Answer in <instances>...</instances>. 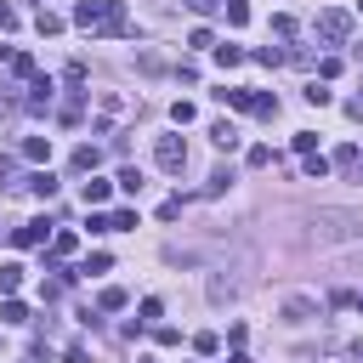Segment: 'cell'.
<instances>
[{"mask_svg": "<svg viewBox=\"0 0 363 363\" xmlns=\"http://www.w3.org/2000/svg\"><path fill=\"white\" fill-rule=\"evenodd\" d=\"M23 159H29V165H45V159H52V136H29V142H23Z\"/></svg>", "mask_w": 363, "mask_h": 363, "instance_id": "12", "label": "cell"}, {"mask_svg": "<svg viewBox=\"0 0 363 363\" xmlns=\"http://www.w3.org/2000/svg\"><path fill=\"white\" fill-rule=\"evenodd\" d=\"M45 239H52V221H23V227H12V244H23V250H34V244H45Z\"/></svg>", "mask_w": 363, "mask_h": 363, "instance_id": "6", "label": "cell"}, {"mask_svg": "<svg viewBox=\"0 0 363 363\" xmlns=\"http://www.w3.org/2000/svg\"><path fill=\"white\" fill-rule=\"evenodd\" d=\"M210 52H216V63H221V68H233V63H244V52H239V45H210Z\"/></svg>", "mask_w": 363, "mask_h": 363, "instance_id": "24", "label": "cell"}, {"mask_svg": "<svg viewBox=\"0 0 363 363\" xmlns=\"http://www.w3.org/2000/svg\"><path fill=\"white\" fill-rule=\"evenodd\" d=\"M125 227H136V210H114L108 216V233H125Z\"/></svg>", "mask_w": 363, "mask_h": 363, "instance_id": "28", "label": "cell"}, {"mask_svg": "<svg viewBox=\"0 0 363 363\" xmlns=\"http://www.w3.org/2000/svg\"><path fill=\"white\" fill-rule=\"evenodd\" d=\"M40 34H63V17L57 12H40Z\"/></svg>", "mask_w": 363, "mask_h": 363, "instance_id": "34", "label": "cell"}, {"mask_svg": "<svg viewBox=\"0 0 363 363\" xmlns=\"http://www.w3.org/2000/svg\"><path fill=\"white\" fill-rule=\"evenodd\" d=\"M63 363H91V357H85V346H68V357H63Z\"/></svg>", "mask_w": 363, "mask_h": 363, "instance_id": "38", "label": "cell"}, {"mask_svg": "<svg viewBox=\"0 0 363 363\" xmlns=\"http://www.w3.org/2000/svg\"><path fill=\"white\" fill-rule=\"evenodd\" d=\"M97 306H103V312H125V290H119V284H108V290L97 295Z\"/></svg>", "mask_w": 363, "mask_h": 363, "instance_id": "19", "label": "cell"}, {"mask_svg": "<svg viewBox=\"0 0 363 363\" xmlns=\"http://www.w3.org/2000/svg\"><path fill=\"white\" fill-rule=\"evenodd\" d=\"M250 114H261V119H279V97H267V91H255V103H250Z\"/></svg>", "mask_w": 363, "mask_h": 363, "instance_id": "21", "label": "cell"}, {"mask_svg": "<svg viewBox=\"0 0 363 363\" xmlns=\"http://www.w3.org/2000/svg\"><path fill=\"white\" fill-rule=\"evenodd\" d=\"M193 346H199V357H216V352H221V335H210V329H205Z\"/></svg>", "mask_w": 363, "mask_h": 363, "instance_id": "31", "label": "cell"}, {"mask_svg": "<svg viewBox=\"0 0 363 363\" xmlns=\"http://www.w3.org/2000/svg\"><path fill=\"white\" fill-rule=\"evenodd\" d=\"M17 284H23V267H17V261H12V267H0V290H6V295H12Z\"/></svg>", "mask_w": 363, "mask_h": 363, "instance_id": "25", "label": "cell"}, {"mask_svg": "<svg viewBox=\"0 0 363 363\" xmlns=\"http://www.w3.org/2000/svg\"><path fill=\"white\" fill-rule=\"evenodd\" d=\"M352 170H357V182H363V154H357V165H352Z\"/></svg>", "mask_w": 363, "mask_h": 363, "instance_id": "40", "label": "cell"}, {"mask_svg": "<svg viewBox=\"0 0 363 363\" xmlns=\"http://www.w3.org/2000/svg\"><path fill=\"white\" fill-rule=\"evenodd\" d=\"M114 188H125V193H142V188H148V176H142V170H136V165H125V170H119V182H114Z\"/></svg>", "mask_w": 363, "mask_h": 363, "instance_id": "16", "label": "cell"}, {"mask_svg": "<svg viewBox=\"0 0 363 363\" xmlns=\"http://www.w3.org/2000/svg\"><path fill=\"white\" fill-rule=\"evenodd\" d=\"M216 97H221L227 108H239V114H250V103H255V91H239V85H221Z\"/></svg>", "mask_w": 363, "mask_h": 363, "instance_id": "10", "label": "cell"}, {"mask_svg": "<svg viewBox=\"0 0 363 363\" xmlns=\"http://www.w3.org/2000/svg\"><path fill=\"white\" fill-rule=\"evenodd\" d=\"M119 114H125V97H119V91H97V125H91V131H108Z\"/></svg>", "mask_w": 363, "mask_h": 363, "instance_id": "5", "label": "cell"}, {"mask_svg": "<svg viewBox=\"0 0 363 363\" xmlns=\"http://www.w3.org/2000/svg\"><path fill=\"white\" fill-rule=\"evenodd\" d=\"M154 165L165 176H182V170H188V142H182V136H159V142H154Z\"/></svg>", "mask_w": 363, "mask_h": 363, "instance_id": "3", "label": "cell"}, {"mask_svg": "<svg viewBox=\"0 0 363 363\" xmlns=\"http://www.w3.org/2000/svg\"><path fill=\"white\" fill-rule=\"evenodd\" d=\"M52 91H57L52 80H40V74H34V85H29V108H34V114H40V108H52Z\"/></svg>", "mask_w": 363, "mask_h": 363, "instance_id": "11", "label": "cell"}, {"mask_svg": "<svg viewBox=\"0 0 363 363\" xmlns=\"http://www.w3.org/2000/svg\"><path fill=\"white\" fill-rule=\"evenodd\" d=\"M233 295H239V290L227 284V279H210V301H216V306H221V301H233Z\"/></svg>", "mask_w": 363, "mask_h": 363, "instance_id": "29", "label": "cell"}, {"mask_svg": "<svg viewBox=\"0 0 363 363\" xmlns=\"http://www.w3.org/2000/svg\"><path fill=\"white\" fill-rule=\"evenodd\" d=\"M329 176V159L324 154H306V182H324Z\"/></svg>", "mask_w": 363, "mask_h": 363, "instance_id": "23", "label": "cell"}, {"mask_svg": "<svg viewBox=\"0 0 363 363\" xmlns=\"http://www.w3.org/2000/svg\"><path fill=\"white\" fill-rule=\"evenodd\" d=\"M0 318H6V324H29V306H23V301H6V306H0Z\"/></svg>", "mask_w": 363, "mask_h": 363, "instance_id": "27", "label": "cell"}, {"mask_svg": "<svg viewBox=\"0 0 363 363\" xmlns=\"http://www.w3.org/2000/svg\"><path fill=\"white\" fill-rule=\"evenodd\" d=\"M74 29H85V34H131V23H125V0H80L74 6Z\"/></svg>", "mask_w": 363, "mask_h": 363, "instance_id": "1", "label": "cell"}, {"mask_svg": "<svg viewBox=\"0 0 363 363\" xmlns=\"http://www.w3.org/2000/svg\"><path fill=\"white\" fill-rule=\"evenodd\" d=\"M80 250V239L68 233V227H57V233H52V261H63V255H74Z\"/></svg>", "mask_w": 363, "mask_h": 363, "instance_id": "14", "label": "cell"}, {"mask_svg": "<svg viewBox=\"0 0 363 363\" xmlns=\"http://www.w3.org/2000/svg\"><path fill=\"white\" fill-rule=\"evenodd\" d=\"M227 363H250V357H244V352H233V357H227Z\"/></svg>", "mask_w": 363, "mask_h": 363, "instance_id": "39", "label": "cell"}, {"mask_svg": "<svg viewBox=\"0 0 363 363\" xmlns=\"http://www.w3.org/2000/svg\"><path fill=\"white\" fill-rule=\"evenodd\" d=\"M318 244H346V239H363V216L357 210H318Z\"/></svg>", "mask_w": 363, "mask_h": 363, "instance_id": "2", "label": "cell"}, {"mask_svg": "<svg viewBox=\"0 0 363 363\" xmlns=\"http://www.w3.org/2000/svg\"><path fill=\"white\" fill-rule=\"evenodd\" d=\"M12 74H17V80H34V57L17 52V57H12Z\"/></svg>", "mask_w": 363, "mask_h": 363, "instance_id": "30", "label": "cell"}, {"mask_svg": "<svg viewBox=\"0 0 363 363\" xmlns=\"http://www.w3.org/2000/svg\"><path fill=\"white\" fill-rule=\"evenodd\" d=\"M188 6H199V0H188Z\"/></svg>", "mask_w": 363, "mask_h": 363, "instance_id": "42", "label": "cell"}, {"mask_svg": "<svg viewBox=\"0 0 363 363\" xmlns=\"http://www.w3.org/2000/svg\"><path fill=\"white\" fill-rule=\"evenodd\" d=\"M318 34H324L329 45H346V34H352V17H346V12H318Z\"/></svg>", "mask_w": 363, "mask_h": 363, "instance_id": "4", "label": "cell"}, {"mask_svg": "<svg viewBox=\"0 0 363 363\" xmlns=\"http://www.w3.org/2000/svg\"><path fill=\"white\" fill-rule=\"evenodd\" d=\"M352 306H357V312H363V295H352Z\"/></svg>", "mask_w": 363, "mask_h": 363, "instance_id": "41", "label": "cell"}, {"mask_svg": "<svg viewBox=\"0 0 363 363\" xmlns=\"http://www.w3.org/2000/svg\"><path fill=\"white\" fill-rule=\"evenodd\" d=\"M221 12H227V23H233V29H244V23H250V6H244V0H227Z\"/></svg>", "mask_w": 363, "mask_h": 363, "instance_id": "22", "label": "cell"}, {"mask_svg": "<svg viewBox=\"0 0 363 363\" xmlns=\"http://www.w3.org/2000/svg\"><path fill=\"white\" fill-rule=\"evenodd\" d=\"M255 63H267V68H279V63H284V52H279V45H261V52H255Z\"/></svg>", "mask_w": 363, "mask_h": 363, "instance_id": "33", "label": "cell"}, {"mask_svg": "<svg viewBox=\"0 0 363 363\" xmlns=\"http://www.w3.org/2000/svg\"><path fill=\"white\" fill-rule=\"evenodd\" d=\"M29 193L52 199V193H57V176H52V170H34V176H29Z\"/></svg>", "mask_w": 363, "mask_h": 363, "instance_id": "15", "label": "cell"}, {"mask_svg": "<svg viewBox=\"0 0 363 363\" xmlns=\"http://www.w3.org/2000/svg\"><path fill=\"white\" fill-rule=\"evenodd\" d=\"M272 159H279V154H272L267 142H255V148H250V165H255V170H261V165H272Z\"/></svg>", "mask_w": 363, "mask_h": 363, "instance_id": "32", "label": "cell"}, {"mask_svg": "<svg viewBox=\"0 0 363 363\" xmlns=\"http://www.w3.org/2000/svg\"><path fill=\"white\" fill-rule=\"evenodd\" d=\"M170 119L176 125H193V103H170Z\"/></svg>", "mask_w": 363, "mask_h": 363, "instance_id": "35", "label": "cell"}, {"mask_svg": "<svg viewBox=\"0 0 363 363\" xmlns=\"http://www.w3.org/2000/svg\"><path fill=\"white\" fill-rule=\"evenodd\" d=\"M108 193H114V182H103V176H91V182H85V205H91V210L108 205Z\"/></svg>", "mask_w": 363, "mask_h": 363, "instance_id": "13", "label": "cell"}, {"mask_svg": "<svg viewBox=\"0 0 363 363\" xmlns=\"http://www.w3.org/2000/svg\"><path fill=\"white\" fill-rule=\"evenodd\" d=\"M0 29H17V12L6 6V0H0Z\"/></svg>", "mask_w": 363, "mask_h": 363, "instance_id": "37", "label": "cell"}, {"mask_svg": "<svg viewBox=\"0 0 363 363\" xmlns=\"http://www.w3.org/2000/svg\"><path fill=\"white\" fill-rule=\"evenodd\" d=\"M108 267H114V255H108V250H91L80 272H91V279H97V272H108Z\"/></svg>", "mask_w": 363, "mask_h": 363, "instance_id": "20", "label": "cell"}, {"mask_svg": "<svg viewBox=\"0 0 363 363\" xmlns=\"http://www.w3.org/2000/svg\"><path fill=\"white\" fill-rule=\"evenodd\" d=\"M306 318H318V301L312 295H290L284 301V324H306Z\"/></svg>", "mask_w": 363, "mask_h": 363, "instance_id": "7", "label": "cell"}, {"mask_svg": "<svg viewBox=\"0 0 363 363\" xmlns=\"http://www.w3.org/2000/svg\"><path fill=\"white\" fill-rule=\"evenodd\" d=\"M233 188V170H210V182H205V199H216V193H227Z\"/></svg>", "mask_w": 363, "mask_h": 363, "instance_id": "18", "label": "cell"}, {"mask_svg": "<svg viewBox=\"0 0 363 363\" xmlns=\"http://www.w3.org/2000/svg\"><path fill=\"white\" fill-rule=\"evenodd\" d=\"M301 97H306L312 108H329V103H335V91H329V85H318V80H312V85L301 91Z\"/></svg>", "mask_w": 363, "mask_h": 363, "instance_id": "17", "label": "cell"}, {"mask_svg": "<svg viewBox=\"0 0 363 363\" xmlns=\"http://www.w3.org/2000/svg\"><path fill=\"white\" fill-rule=\"evenodd\" d=\"M97 159H103V148L80 142V148H74V159H68V170H80V176H85V170H97Z\"/></svg>", "mask_w": 363, "mask_h": 363, "instance_id": "9", "label": "cell"}, {"mask_svg": "<svg viewBox=\"0 0 363 363\" xmlns=\"http://www.w3.org/2000/svg\"><path fill=\"white\" fill-rule=\"evenodd\" d=\"M210 142H216L221 154H233V148H239V125H227V119H216V125H210Z\"/></svg>", "mask_w": 363, "mask_h": 363, "instance_id": "8", "label": "cell"}, {"mask_svg": "<svg viewBox=\"0 0 363 363\" xmlns=\"http://www.w3.org/2000/svg\"><path fill=\"white\" fill-rule=\"evenodd\" d=\"M136 312H142V318H136V324H159V312H165V301H154V295H148V301L136 306Z\"/></svg>", "mask_w": 363, "mask_h": 363, "instance_id": "26", "label": "cell"}, {"mask_svg": "<svg viewBox=\"0 0 363 363\" xmlns=\"http://www.w3.org/2000/svg\"><path fill=\"white\" fill-rule=\"evenodd\" d=\"M176 216H182V193H176V199H165V205H159V221H176Z\"/></svg>", "mask_w": 363, "mask_h": 363, "instance_id": "36", "label": "cell"}]
</instances>
